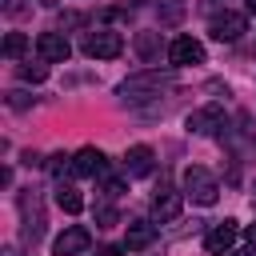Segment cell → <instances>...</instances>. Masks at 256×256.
Returning <instances> with one entry per match:
<instances>
[{"label": "cell", "mask_w": 256, "mask_h": 256, "mask_svg": "<svg viewBox=\"0 0 256 256\" xmlns=\"http://www.w3.org/2000/svg\"><path fill=\"white\" fill-rule=\"evenodd\" d=\"M80 24H88L84 12H64V16H60V28H80Z\"/></svg>", "instance_id": "24"}, {"label": "cell", "mask_w": 256, "mask_h": 256, "mask_svg": "<svg viewBox=\"0 0 256 256\" xmlns=\"http://www.w3.org/2000/svg\"><path fill=\"white\" fill-rule=\"evenodd\" d=\"M88 244H92V232L72 224L52 240V256H80V252H88Z\"/></svg>", "instance_id": "10"}, {"label": "cell", "mask_w": 256, "mask_h": 256, "mask_svg": "<svg viewBox=\"0 0 256 256\" xmlns=\"http://www.w3.org/2000/svg\"><path fill=\"white\" fill-rule=\"evenodd\" d=\"M56 204H60V208H64L68 216H76V212L84 208V196H80V192H76L72 184H60V188H56Z\"/></svg>", "instance_id": "17"}, {"label": "cell", "mask_w": 256, "mask_h": 256, "mask_svg": "<svg viewBox=\"0 0 256 256\" xmlns=\"http://www.w3.org/2000/svg\"><path fill=\"white\" fill-rule=\"evenodd\" d=\"M136 56L144 64H160V56H168V44L160 32H136Z\"/></svg>", "instance_id": "14"}, {"label": "cell", "mask_w": 256, "mask_h": 256, "mask_svg": "<svg viewBox=\"0 0 256 256\" xmlns=\"http://www.w3.org/2000/svg\"><path fill=\"white\" fill-rule=\"evenodd\" d=\"M168 84H172V76H164L160 68H148V72H136V76H128V80L116 88V96H120L124 104H144V100L160 96Z\"/></svg>", "instance_id": "1"}, {"label": "cell", "mask_w": 256, "mask_h": 256, "mask_svg": "<svg viewBox=\"0 0 256 256\" xmlns=\"http://www.w3.org/2000/svg\"><path fill=\"white\" fill-rule=\"evenodd\" d=\"M24 48H28V36H24V32H8V36H4V56H8V60L24 56Z\"/></svg>", "instance_id": "19"}, {"label": "cell", "mask_w": 256, "mask_h": 256, "mask_svg": "<svg viewBox=\"0 0 256 256\" xmlns=\"http://www.w3.org/2000/svg\"><path fill=\"white\" fill-rule=\"evenodd\" d=\"M208 32H212V40H220V44H232V40H240V36L248 32V20H244V12H232V8H224V12H216V16L208 20Z\"/></svg>", "instance_id": "6"}, {"label": "cell", "mask_w": 256, "mask_h": 256, "mask_svg": "<svg viewBox=\"0 0 256 256\" xmlns=\"http://www.w3.org/2000/svg\"><path fill=\"white\" fill-rule=\"evenodd\" d=\"M72 168H76V176H104V172H108V156L88 144V148H80V152L72 156Z\"/></svg>", "instance_id": "11"}, {"label": "cell", "mask_w": 256, "mask_h": 256, "mask_svg": "<svg viewBox=\"0 0 256 256\" xmlns=\"http://www.w3.org/2000/svg\"><path fill=\"white\" fill-rule=\"evenodd\" d=\"M184 196H192L196 204H216V196H220V184H216V176L208 172V168H200V164H188L184 168Z\"/></svg>", "instance_id": "4"}, {"label": "cell", "mask_w": 256, "mask_h": 256, "mask_svg": "<svg viewBox=\"0 0 256 256\" xmlns=\"http://www.w3.org/2000/svg\"><path fill=\"white\" fill-rule=\"evenodd\" d=\"M152 164H156V152H152L148 144H132V148L124 152V176H148Z\"/></svg>", "instance_id": "13"}, {"label": "cell", "mask_w": 256, "mask_h": 256, "mask_svg": "<svg viewBox=\"0 0 256 256\" xmlns=\"http://www.w3.org/2000/svg\"><path fill=\"white\" fill-rule=\"evenodd\" d=\"M92 216H96V228H116V224H120V212H116L112 204H96Z\"/></svg>", "instance_id": "20"}, {"label": "cell", "mask_w": 256, "mask_h": 256, "mask_svg": "<svg viewBox=\"0 0 256 256\" xmlns=\"http://www.w3.org/2000/svg\"><path fill=\"white\" fill-rule=\"evenodd\" d=\"M188 132L192 136H228V116H224V108L220 104H208V108H196V112H188Z\"/></svg>", "instance_id": "5"}, {"label": "cell", "mask_w": 256, "mask_h": 256, "mask_svg": "<svg viewBox=\"0 0 256 256\" xmlns=\"http://www.w3.org/2000/svg\"><path fill=\"white\" fill-rule=\"evenodd\" d=\"M244 232H248V244H256V220H252V224H248Z\"/></svg>", "instance_id": "27"}, {"label": "cell", "mask_w": 256, "mask_h": 256, "mask_svg": "<svg viewBox=\"0 0 256 256\" xmlns=\"http://www.w3.org/2000/svg\"><path fill=\"white\" fill-rule=\"evenodd\" d=\"M36 52H40V60H48V64H64V60L72 56V44H68L64 32H40V36H36Z\"/></svg>", "instance_id": "8"}, {"label": "cell", "mask_w": 256, "mask_h": 256, "mask_svg": "<svg viewBox=\"0 0 256 256\" xmlns=\"http://www.w3.org/2000/svg\"><path fill=\"white\" fill-rule=\"evenodd\" d=\"M16 208H20V240L32 248L40 236H44V208H40V196L32 188H24L16 196Z\"/></svg>", "instance_id": "2"}, {"label": "cell", "mask_w": 256, "mask_h": 256, "mask_svg": "<svg viewBox=\"0 0 256 256\" xmlns=\"http://www.w3.org/2000/svg\"><path fill=\"white\" fill-rule=\"evenodd\" d=\"M248 12H256V0H248Z\"/></svg>", "instance_id": "29"}, {"label": "cell", "mask_w": 256, "mask_h": 256, "mask_svg": "<svg viewBox=\"0 0 256 256\" xmlns=\"http://www.w3.org/2000/svg\"><path fill=\"white\" fill-rule=\"evenodd\" d=\"M184 8H188L184 0H160V4H156V16H160V24H164V28H172V24H180V20H184Z\"/></svg>", "instance_id": "16"}, {"label": "cell", "mask_w": 256, "mask_h": 256, "mask_svg": "<svg viewBox=\"0 0 256 256\" xmlns=\"http://www.w3.org/2000/svg\"><path fill=\"white\" fill-rule=\"evenodd\" d=\"M152 240H156V220H132L128 232H124V248L128 252H144Z\"/></svg>", "instance_id": "15"}, {"label": "cell", "mask_w": 256, "mask_h": 256, "mask_svg": "<svg viewBox=\"0 0 256 256\" xmlns=\"http://www.w3.org/2000/svg\"><path fill=\"white\" fill-rule=\"evenodd\" d=\"M20 80H24V84H44V80H48V60H40V64H20Z\"/></svg>", "instance_id": "18"}, {"label": "cell", "mask_w": 256, "mask_h": 256, "mask_svg": "<svg viewBox=\"0 0 256 256\" xmlns=\"http://www.w3.org/2000/svg\"><path fill=\"white\" fill-rule=\"evenodd\" d=\"M120 252H128V248H124V244H104L96 256H120Z\"/></svg>", "instance_id": "25"}, {"label": "cell", "mask_w": 256, "mask_h": 256, "mask_svg": "<svg viewBox=\"0 0 256 256\" xmlns=\"http://www.w3.org/2000/svg\"><path fill=\"white\" fill-rule=\"evenodd\" d=\"M180 208H184V196H180V192H172V188H160V192L152 196V220H156V224L176 220V216H180Z\"/></svg>", "instance_id": "12"}, {"label": "cell", "mask_w": 256, "mask_h": 256, "mask_svg": "<svg viewBox=\"0 0 256 256\" xmlns=\"http://www.w3.org/2000/svg\"><path fill=\"white\" fill-rule=\"evenodd\" d=\"M48 168H52L56 176H64V172H76V168H72V156H64V152H56V156H48Z\"/></svg>", "instance_id": "21"}, {"label": "cell", "mask_w": 256, "mask_h": 256, "mask_svg": "<svg viewBox=\"0 0 256 256\" xmlns=\"http://www.w3.org/2000/svg\"><path fill=\"white\" fill-rule=\"evenodd\" d=\"M252 204H256V180H252Z\"/></svg>", "instance_id": "28"}, {"label": "cell", "mask_w": 256, "mask_h": 256, "mask_svg": "<svg viewBox=\"0 0 256 256\" xmlns=\"http://www.w3.org/2000/svg\"><path fill=\"white\" fill-rule=\"evenodd\" d=\"M232 256H256V244H248V248H236Z\"/></svg>", "instance_id": "26"}, {"label": "cell", "mask_w": 256, "mask_h": 256, "mask_svg": "<svg viewBox=\"0 0 256 256\" xmlns=\"http://www.w3.org/2000/svg\"><path fill=\"white\" fill-rule=\"evenodd\" d=\"M100 180H104V192H108V196H120V192H124V176H108V172H104Z\"/></svg>", "instance_id": "23"}, {"label": "cell", "mask_w": 256, "mask_h": 256, "mask_svg": "<svg viewBox=\"0 0 256 256\" xmlns=\"http://www.w3.org/2000/svg\"><path fill=\"white\" fill-rule=\"evenodd\" d=\"M80 52H84L88 60H116V56L124 52V36H120V32H112V28L84 32V40H80Z\"/></svg>", "instance_id": "3"}, {"label": "cell", "mask_w": 256, "mask_h": 256, "mask_svg": "<svg viewBox=\"0 0 256 256\" xmlns=\"http://www.w3.org/2000/svg\"><path fill=\"white\" fill-rule=\"evenodd\" d=\"M32 104H36V96H28V92H8V108L24 112V108H32Z\"/></svg>", "instance_id": "22"}, {"label": "cell", "mask_w": 256, "mask_h": 256, "mask_svg": "<svg viewBox=\"0 0 256 256\" xmlns=\"http://www.w3.org/2000/svg\"><path fill=\"white\" fill-rule=\"evenodd\" d=\"M168 64L172 68H188V64H204V44L196 36H176L168 44Z\"/></svg>", "instance_id": "7"}, {"label": "cell", "mask_w": 256, "mask_h": 256, "mask_svg": "<svg viewBox=\"0 0 256 256\" xmlns=\"http://www.w3.org/2000/svg\"><path fill=\"white\" fill-rule=\"evenodd\" d=\"M236 220H220V224H212L208 232H204V252H212V256H224V252H232V244H236Z\"/></svg>", "instance_id": "9"}]
</instances>
